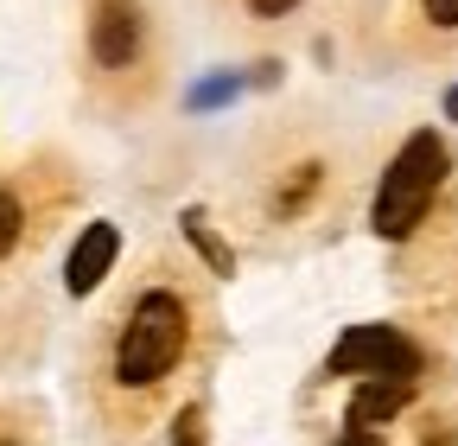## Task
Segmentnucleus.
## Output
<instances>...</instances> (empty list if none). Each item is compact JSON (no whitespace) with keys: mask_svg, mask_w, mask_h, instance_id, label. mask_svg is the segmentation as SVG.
<instances>
[{"mask_svg":"<svg viewBox=\"0 0 458 446\" xmlns=\"http://www.w3.org/2000/svg\"><path fill=\"white\" fill-rule=\"evenodd\" d=\"M445 173H452V153H445V141H439L433 128L408 134V141H401V153L388 159L382 185H376L369 230H376L382 243H408V236L420 230V217L433 210V198H439Z\"/></svg>","mask_w":458,"mask_h":446,"instance_id":"f257e3e1","label":"nucleus"},{"mask_svg":"<svg viewBox=\"0 0 458 446\" xmlns=\"http://www.w3.org/2000/svg\"><path fill=\"white\" fill-rule=\"evenodd\" d=\"M185 331H191V319H185L179 294H165V287L140 294L122 325V345H114V382L147 389V382L172 376V364L185 357Z\"/></svg>","mask_w":458,"mask_h":446,"instance_id":"f03ea898","label":"nucleus"},{"mask_svg":"<svg viewBox=\"0 0 458 446\" xmlns=\"http://www.w3.org/2000/svg\"><path fill=\"white\" fill-rule=\"evenodd\" d=\"M420 370V351L401 339L394 325H351L344 339L331 345V376H414Z\"/></svg>","mask_w":458,"mask_h":446,"instance_id":"7ed1b4c3","label":"nucleus"},{"mask_svg":"<svg viewBox=\"0 0 458 446\" xmlns=\"http://www.w3.org/2000/svg\"><path fill=\"white\" fill-rule=\"evenodd\" d=\"M140 39H147V26H140V7H134V0H96L89 58H96L102 71H128V64L140 58Z\"/></svg>","mask_w":458,"mask_h":446,"instance_id":"20e7f679","label":"nucleus"},{"mask_svg":"<svg viewBox=\"0 0 458 446\" xmlns=\"http://www.w3.org/2000/svg\"><path fill=\"white\" fill-rule=\"evenodd\" d=\"M114 255H122V230H114V223H89V230L77 236V249H71V262H64V287H71L77 300L96 294L102 274L114 268Z\"/></svg>","mask_w":458,"mask_h":446,"instance_id":"39448f33","label":"nucleus"},{"mask_svg":"<svg viewBox=\"0 0 458 446\" xmlns=\"http://www.w3.org/2000/svg\"><path fill=\"white\" fill-rule=\"evenodd\" d=\"M414 402V376H376L357 389V402H351V427H376L388 415H401Z\"/></svg>","mask_w":458,"mask_h":446,"instance_id":"423d86ee","label":"nucleus"},{"mask_svg":"<svg viewBox=\"0 0 458 446\" xmlns=\"http://www.w3.org/2000/svg\"><path fill=\"white\" fill-rule=\"evenodd\" d=\"M185 236H191V249H198V255H204L216 274H236V255H229V243L210 230V223H204L198 210H185Z\"/></svg>","mask_w":458,"mask_h":446,"instance_id":"0eeeda50","label":"nucleus"},{"mask_svg":"<svg viewBox=\"0 0 458 446\" xmlns=\"http://www.w3.org/2000/svg\"><path fill=\"white\" fill-rule=\"evenodd\" d=\"M318 179H325V166H318V159H312V166H293V179L280 185L274 210H280V217H300V210H306V198L318 192Z\"/></svg>","mask_w":458,"mask_h":446,"instance_id":"6e6552de","label":"nucleus"},{"mask_svg":"<svg viewBox=\"0 0 458 446\" xmlns=\"http://www.w3.org/2000/svg\"><path fill=\"white\" fill-rule=\"evenodd\" d=\"M20 230H26V210H20V198L7 185H0V262L20 249Z\"/></svg>","mask_w":458,"mask_h":446,"instance_id":"1a4fd4ad","label":"nucleus"},{"mask_svg":"<svg viewBox=\"0 0 458 446\" xmlns=\"http://www.w3.org/2000/svg\"><path fill=\"white\" fill-rule=\"evenodd\" d=\"M236 96V77H216V83H198L191 90V108H216V102H229Z\"/></svg>","mask_w":458,"mask_h":446,"instance_id":"9d476101","label":"nucleus"},{"mask_svg":"<svg viewBox=\"0 0 458 446\" xmlns=\"http://www.w3.org/2000/svg\"><path fill=\"white\" fill-rule=\"evenodd\" d=\"M198 427H204V415H198V408H179V427H172V440H179V446H204Z\"/></svg>","mask_w":458,"mask_h":446,"instance_id":"9b49d317","label":"nucleus"},{"mask_svg":"<svg viewBox=\"0 0 458 446\" xmlns=\"http://www.w3.org/2000/svg\"><path fill=\"white\" fill-rule=\"evenodd\" d=\"M420 7H427V20H433L439 32H452V26H458V0H420Z\"/></svg>","mask_w":458,"mask_h":446,"instance_id":"f8f14e48","label":"nucleus"},{"mask_svg":"<svg viewBox=\"0 0 458 446\" xmlns=\"http://www.w3.org/2000/svg\"><path fill=\"white\" fill-rule=\"evenodd\" d=\"M293 7H300V0H249L255 20H280V13H293Z\"/></svg>","mask_w":458,"mask_h":446,"instance_id":"ddd939ff","label":"nucleus"},{"mask_svg":"<svg viewBox=\"0 0 458 446\" xmlns=\"http://www.w3.org/2000/svg\"><path fill=\"white\" fill-rule=\"evenodd\" d=\"M337 446H382V440H376V433H369V427H351V433H344V440H337Z\"/></svg>","mask_w":458,"mask_h":446,"instance_id":"4468645a","label":"nucleus"},{"mask_svg":"<svg viewBox=\"0 0 458 446\" xmlns=\"http://www.w3.org/2000/svg\"><path fill=\"white\" fill-rule=\"evenodd\" d=\"M445 116H452V122H458V83H452V90H445Z\"/></svg>","mask_w":458,"mask_h":446,"instance_id":"2eb2a0df","label":"nucleus"},{"mask_svg":"<svg viewBox=\"0 0 458 446\" xmlns=\"http://www.w3.org/2000/svg\"><path fill=\"white\" fill-rule=\"evenodd\" d=\"M0 446H13V440H0Z\"/></svg>","mask_w":458,"mask_h":446,"instance_id":"dca6fc26","label":"nucleus"}]
</instances>
